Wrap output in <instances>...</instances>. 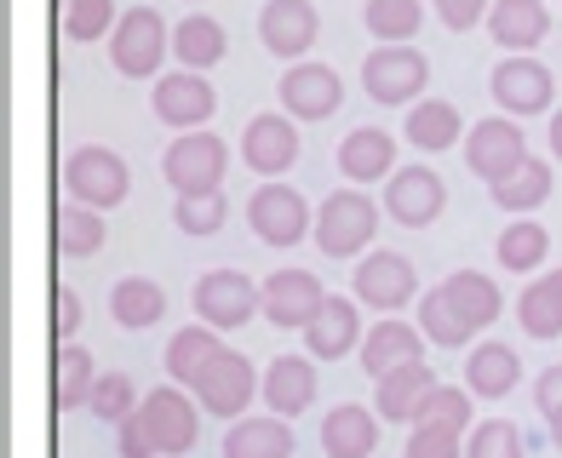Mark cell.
Masks as SVG:
<instances>
[{"label":"cell","instance_id":"cell-24","mask_svg":"<svg viewBox=\"0 0 562 458\" xmlns=\"http://www.w3.org/2000/svg\"><path fill=\"white\" fill-rule=\"evenodd\" d=\"M546 30H551L546 0H494V7H488V35H494V46H505V53H528V46H540Z\"/></svg>","mask_w":562,"mask_h":458},{"label":"cell","instance_id":"cell-13","mask_svg":"<svg viewBox=\"0 0 562 458\" xmlns=\"http://www.w3.org/2000/svg\"><path fill=\"white\" fill-rule=\"evenodd\" d=\"M252 310H259V287H252L241 270H207V275L195 282V321L218 327V333H229V327H247Z\"/></svg>","mask_w":562,"mask_h":458},{"label":"cell","instance_id":"cell-8","mask_svg":"<svg viewBox=\"0 0 562 458\" xmlns=\"http://www.w3.org/2000/svg\"><path fill=\"white\" fill-rule=\"evenodd\" d=\"M247 218H252V229H259L265 247H299L316 229L311 207H304V195L293 184H259L252 201H247Z\"/></svg>","mask_w":562,"mask_h":458},{"label":"cell","instance_id":"cell-30","mask_svg":"<svg viewBox=\"0 0 562 458\" xmlns=\"http://www.w3.org/2000/svg\"><path fill=\"white\" fill-rule=\"evenodd\" d=\"M407 144H419V149H453V144H465V115H459L448 98H425V104L407 110Z\"/></svg>","mask_w":562,"mask_h":458},{"label":"cell","instance_id":"cell-44","mask_svg":"<svg viewBox=\"0 0 562 458\" xmlns=\"http://www.w3.org/2000/svg\"><path fill=\"white\" fill-rule=\"evenodd\" d=\"M402 458H465V430H448V424H414Z\"/></svg>","mask_w":562,"mask_h":458},{"label":"cell","instance_id":"cell-35","mask_svg":"<svg viewBox=\"0 0 562 458\" xmlns=\"http://www.w3.org/2000/svg\"><path fill=\"white\" fill-rule=\"evenodd\" d=\"M53 241H58V252L64 259H92L98 247H104V213L98 207H58V218H53Z\"/></svg>","mask_w":562,"mask_h":458},{"label":"cell","instance_id":"cell-20","mask_svg":"<svg viewBox=\"0 0 562 458\" xmlns=\"http://www.w3.org/2000/svg\"><path fill=\"white\" fill-rule=\"evenodd\" d=\"M304 350L316 362H339V355L362 350V310H356V298H327L316 321L304 327Z\"/></svg>","mask_w":562,"mask_h":458},{"label":"cell","instance_id":"cell-12","mask_svg":"<svg viewBox=\"0 0 562 458\" xmlns=\"http://www.w3.org/2000/svg\"><path fill=\"white\" fill-rule=\"evenodd\" d=\"M149 104H156V121H161V126L195 133V126H207V121H213L218 92L207 87V75H201V69H178V75H161V81H156Z\"/></svg>","mask_w":562,"mask_h":458},{"label":"cell","instance_id":"cell-47","mask_svg":"<svg viewBox=\"0 0 562 458\" xmlns=\"http://www.w3.org/2000/svg\"><path fill=\"white\" fill-rule=\"evenodd\" d=\"M437 18L448 30H476V23L488 18V0H437Z\"/></svg>","mask_w":562,"mask_h":458},{"label":"cell","instance_id":"cell-29","mask_svg":"<svg viewBox=\"0 0 562 458\" xmlns=\"http://www.w3.org/2000/svg\"><path fill=\"white\" fill-rule=\"evenodd\" d=\"M229 344L218 339V327H184V333H172V344H167V373H172V385H184V390H195V378L207 373L218 355H224Z\"/></svg>","mask_w":562,"mask_h":458},{"label":"cell","instance_id":"cell-4","mask_svg":"<svg viewBox=\"0 0 562 458\" xmlns=\"http://www.w3.org/2000/svg\"><path fill=\"white\" fill-rule=\"evenodd\" d=\"M172 53V30H167V18L161 12H149V7H133V12H121L115 23V35H110V58L121 75H133V81H144V75H156Z\"/></svg>","mask_w":562,"mask_h":458},{"label":"cell","instance_id":"cell-16","mask_svg":"<svg viewBox=\"0 0 562 458\" xmlns=\"http://www.w3.org/2000/svg\"><path fill=\"white\" fill-rule=\"evenodd\" d=\"M316 35H322V18H316L311 0H265V12H259V41H265V53L299 64V58L316 46Z\"/></svg>","mask_w":562,"mask_h":458},{"label":"cell","instance_id":"cell-42","mask_svg":"<svg viewBox=\"0 0 562 458\" xmlns=\"http://www.w3.org/2000/svg\"><path fill=\"white\" fill-rule=\"evenodd\" d=\"M87 413H92V419H104V424L133 419V413H138V390H133V378H126V373H98Z\"/></svg>","mask_w":562,"mask_h":458},{"label":"cell","instance_id":"cell-1","mask_svg":"<svg viewBox=\"0 0 562 458\" xmlns=\"http://www.w3.org/2000/svg\"><path fill=\"white\" fill-rule=\"evenodd\" d=\"M494 321H499V287L482 270H453L442 287L419 298V333L442 350H465Z\"/></svg>","mask_w":562,"mask_h":458},{"label":"cell","instance_id":"cell-28","mask_svg":"<svg viewBox=\"0 0 562 458\" xmlns=\"http://www.w3.org/2000/svg\"><path fill=\"white\" fill-rule=\"evenodd\" d=\"M517 378H522V367H517V350H510V344H476L465 355V390L476 401L510 396V390H517Z\"/></svg>","mask_w":562,"mask_h":458},{"label":"cell","instance_id":"cell-39","mask_svg":"<svg viewBox=\"0 0 562 458\" xmlns=\"http://www.w3.org/2000/svg\"><path fill=\"white\" fill-rule=\"evenodd\" d=\"M224 218H229V201H224V190H201V195H178V207H172V224L184 229V236H218L224 229Z\"/></svg>","mask_w":562,"mask_h":458},{"label":"cell","instance_id":"cell-40","mask_svg":"<svg viewBox=\"0 0 562 458\" xmlns=\"http://www.w3.org/2000/svg\"><path fill=\"white\" fill-rule=\"evenodd\" d=\"M465 458H528V442L510 419H482L465 430Z\"/></svg>","mask_w":562,"mask_h":458},{"label":"cell","instance_id":"cell-21","mask_svg":"<svg viewBox=\"0 0 562 458\" xmlns=\"http://www.w3.org/2000/svg\"><path fill=\"white\" fill-rule=\"evenodd\" d=\"M425 362V333L419 327H407V321H373L368 333H362V367L368 378H385L396 367H414Z\"/></svg>","mask_w":562,"mask_h":458},{"label":"cell","instance_id":"cell-32","mask_svg":"<svg viewBox=\"0 0 562 458\" xmlns=\"http://www.w3.org/2000/svg\"><path fill=\"white\" fill-rule=\"evenodd\" d=\"M517 321H522L528 339H562V270L540 275L533 287H522Z\"/></svg>","mask_w":562,"mask_h":458},{"label":"cell","instance_id":"cell-15","mask_svg":"<svg viewBox=\"0 0 562 458\" xmlns=\"http://www.w3.org/2000/svg\"><path fill=\"white\" fill-rule=\"evenodd\" d=\"M322 304H327V293H322V282L311 270H276L270 282L259 287V310H265L270 327H299L304 333Z\"/></svg>","mask_w":562,"mask_h":458},{"label":"cell","instance_id":"cell-3","mask_svg":"<svg viewBox=\"0 0 562 458\" xmlns=\"http://www.w3.org/2000/svg\"><path fill=\"white\" fill-rule=\"evenodd\" d=\"M379 229V207L362 195V190H334L316 207V247L327 259H350V252H362Z\"/></svg>","mask_w":562,"mask_h":458},{"label":"cell","instance_id":"cell-19","mask_svg":"<svg viewBox=\"0 0 562 458\" xmlns=\"http://www.w3.org/2000/svg\"><path fill=\"white\" fill-rule=\"evenodd\" d=\"M252 390H259V378H252V362H247L241 350H224L218 362L195 378L201 407H207V413H218V419H241L247 401H252Z\"/></svg>","mask_w":562,"mask_h":458},{"label":"cell","instance_id":"cell-23","mask_svg":"<svg viewBox=\"0 0 562 458\" xmlns=\"http://www.w3.org/2000/svg\"><path fill=\"white\" fill-rule=\"evenodd\" d=\"M316 355H276L270 373H265V401H270V413L281 419H299L304 407L316 401Z\"/></svg>","mask_w":562,"mask_h":458},{"label":"cell","instance_id":"cell-36","mask_svg":"<svg viewBox=\"0 0 562 458\" xmlns=\"http://www.w3.org/2000/svg\"><path fill=\"white\" fill-rule=\"evenodd\" d=\"M488 190H494V201H499L505 213H517V218H522V213H533V207H540V201L551 195V167L528 156L517 172L499 178V184H488Z\"/></svg>","mask_w":562,"mask_h":458},{"label":"cell","instance_id":"cell-5","mask_svg":"<svg viewBox=\"0 0 562 458\" xmlns=\"http://www.w3.org/2000/svg\"><path fill=\"white\" fill-rule=\"evenodd\" d=\"M133 419L144 424V436H149V447H156V458H178V453H190V447H195V436H201V419H195V407H190L184 385L149 390V396L138 401V413H133Z\"/></svg>","mask_w":562,"mask_h":458},{"label":"cell","instance_id":"cell-9","mask_svg":"<svg viewBox=\"0 0 562 458\" xmlns=\"http://www.w3.org/2000/svg\"><path fill=\"white\" fill-rule=\"evenodd\" d=\"M488 92H494V104L505 110V115H546L551 110V92H557V81H551V69L540 64V58H528V53H510L494 75H488Z\"/></svg>","mask_w":562,"mask_h":458},{"label":"cell","instance_id":"cell-25","mask_svg":"<svg viewBox=\"0 0 562 458\" xmlns=\"http://www.w3.org/2000/svg\"><path fill=\"white\" fill-rule=\"evenodd\" d=\"M373 407L385 413V424H414L419 419V401L437 390V373H430L425 362H414V367H396V373H385V378H373Z\"/></svg>","mask_w":562,"mask_h":458},{"label":"cell","instance_id":"cell-37","mask_svg":"<svg viewBox=\"0 0 562 458\" xmlns=\"http://www.w3.org/2000/svg\"><path fill=\"white\" fill-rule=\"evenodd\" d=\"M419 23H425V7H419V0H368V35H373L379 46L414 41Z\"/></svg>","mask_w":562,"mask_h":458},{"label":"cell","instance_id":"cell-18","mask_svg":"<svg viewBox=\"0 0 562 458\" xmlns=\"http://www.w3.org/2000/svg\"><path fill=\"white\" fill-rule=\"evenodd\" d=\"M299 149H304V138H299L293 115H252L241 133V161L259 178H281L299 161Z\"/></svg>","mask_w":562,"mask_h":458},{"label":"cell","instance_id":"cell-33","mask_svg":"<svg viewBox=\"0 0 562 458\" xmlns=\"http://www.w3.org/2000/svg\"><path fill=\"white\" fill-rule=\"evenodd\" d=\"M110 316L121 321V327H156L161 316H167V293L149 282V275H121V282L110 287Z\"/></svg>","mask_w":562,"mask_h":458},{"label":"cell","instance_id":"cell-6","mask_svg":"<svg viewBox=\"0 0 562 458\" xmlns=\"http://www.w3.org/2000/svg\"><path fill=\"white\" fill-rule=\"evenodd\" d=\"M224 167H229V149H224V138L207 133V126H195V133L172 138V144H167V161H161L167 184H172L178 195L218 190V184H224Z\"/></svg>","mask_w":562,"mask_h":458},{"label":"cell","instance_id":"cell-46","mask_svg":"<svg viewBox=\"0 0 562 458\" xmlns=\"http://www.w3.org/2000/svg\"><path fill=\"white\" fill-rule=\"evenodd\" d=\"M75 327H81V293L58 287V293H53V339L69 344V339H75Z\"/></svg>","mask_w":562,"mask_h":458},{"label":"cell","instance_id":"cell-48","mask_svg":"<svg viewBox=\"0 0 562 458\" xmlns=\"http://www.w3.org/2000/svg\"><path fill=\"white\" fill-rule=\"evenodd\" d=\"M115 430H121V458H156V447H149V436H144L138 419H121Z\"/></svg>","mask_w":562,"mask_h":458},{"label":"cell","instance_id":"cell-26","mask_svg":"<svg viewBox=\"0 0 562 458\" xmlns=\"http://www.w3.org/2000/svg\"><path fill=\"white\" fill-rule=\"evenodd\" d=\"M396 167V138L385 126H356V133L339 144V172L350 184H379Z\"/></svg>","mask_w":562,"mask_h":458},{"label":"cell","instance_id":"cell-38","mask_svg":"<svg viewBox=\"0 0 562 458\" xmlns=\"http://www.w3.org/2000/svg\"><path fill=\"white\" fill-rule=\"evenodd\" d=\"M546 252H551V229H540V224H528V218H517L499 236V264L510 270V275H528V270H540L546 264Z\"/></svg>","mask_w":562,"mask_h":458},{"label":"cell","instance_id":"cell-10","mask_svg":"<svg viewBox=\"0 0 562 458\" xmlns=\"http://www.w3.org/2000/svg\"><path fill=\"white\" fill-rule=\"evenodd\" d=\"M528 161V144H522V126L517 121H476L471 133H465V167L482 178V184H499V178H510Z\"/></svg>","mask_w":562,"mask_h":458},{"label":"cell","instance_id":"cell-14","mask_svg":"<svg viewBox=\"0 0 562 458\" xmlns=\"http://www.w3.org/2000/svg\"><path fill=\"white\" fill-rule=\"evenodd\" d=\"M356 298L373 304L379 316H396L402 304L419 298V275L402 252H368V259L356 264Z\"/></svg>","mask_w":562,"mask_h":458},{"label":"cell","instance_id":"cell-2","mask_svg":"<svg viewBox=\"0 0 562 458\" xmlns=\"http://www.w3.org/2000/svg\"><path fill=\"white\" fill-rule=\"evenodd\" d=\"M64 190L81 201V207H121L126 190H133V172H126V161L115 156V149L104 144H81L75 156L64 161Z\"/></svg>","mask_w":562,"mask_h":458},{"label":"cell","instance_id":"cell-41","mask_svg":"<svg viewBox=\"0 0 562 458\" xmlns=\"http://www.w3.org/2000/svg\"><path fill=\"white\" fill-rule=\"evenodd\" d=\"M115 23H121L115 0H64V35L69 41H104V35H115Z\"/></svg>","mask_w":562,"mask_h":458},{"label":"cell","instance_id":"cell-43","mask_svg":"<svg viewBox=\"0 0 562 458\" xmlns=\"http://www.w3.org/2000/svg\"><path fill=\"white\" fill-rule=\"evenodd\" d=\"M414 424H448V430H471L476 424V413H471V390L465 385H437L425 401H419V419Z\"/></svg>","mask_w":562,"mask_h":458},{"label":"cell","instance_id":"cell-45","mask_svg":"<svg viewBox=\"0 0 562 458\" xmlns=\"http://www.w3.org/2000/svg\"><path fill=\"white\" fill-rule=\"evenodd\" d=\"M533 407L546 413V430H551V442L562 447V362L540 373V385H533Z\"/></svg>","mask_w":562,"mask_h":458},{"label":"cell","instance_id":"cell-49","mask_svg":"<svg viewBox=\"0 0 562 458\" xmlns=\"http://www.w3.org/2000/svg\"><path fill=\"white\" fill-rule=\"evenodd\" d=\"M546 138H551V156H557V161H562V110H557V115H551V133H546Z\"/></svg>","mask_w":562,"mask_h":458},{"label":"cell","instance_id":"cell-7","mask_svg":"<svg viewBox=\"0 0 562 458\" xmlns=\"http://www.w3.org/2000/svg\"><path fill=\"white\" fill-rule=\"evenodd\" d=\"M430 64L419 46H373L362 64V92L373 104H414V92H425Z\"/></svg>","mask_w":562,"mask_h":458},{"label":"cell","instance_id":"cell-22","mask_svg":"<svg viewBox=\"0 0 562 458\" xmlns=\"http://www.w3.org/2000/svg\"><path fill=\"white\" fill-rule=\"evenodd\" d=\"M322 447H327V458H373V447H379V407L339 401L334 413L322 419Z\"/></svg>","mask_w":562,"mask_h":458},{"label":"cell","instance_id":"cell-11","mask_svg":"<svg viewBox=\"0 0 562 458\" xmlns=\"http://www.w3.org/2000/svg\"><path fill=\"white\" fill-rule=\"evenodd\" d=\"M281 110H288L293 121H327L339 104H345V81H339V69H327V64H288V75H281Z\"/></svg>","mask_w":562,"mask_h":458},{"label":"cell","instance_id":"cell-27","mask_svg":"<svg viewBox=\"0 0 562 458\" xmlns=\"http://www.w3.org/2000/svg\"><path fill=\"white\" fill-rule=\"evenodd\" d=\"M224 458H293V424L281 413L236 419L224 430Z\"/></svg>","mask_w":562,"mask_h":458},{"label":"cell","instance_id":"cell-34","mask_svg":"<svg viewBox=\"0 0 562 458\" xmlns=\"http://www.w3.org/2000/svg\"><path fill=\"white\" fill-rule=\"evenodd\" d=\"M172 58L184 64V69H201V75H207V69L224 58V30H218L213 18L190 12L184 23H172Z\"/></svg>","mask_w":562,"mask_h":458},{"label":"cell","instance_id":"cell-31","mask_svg":"<svg viewBox=\"0 0 562 458\" xmlns=\"http://www.w3.org/2000/svg\"><path fill=\"white\" fill-rule=\"evenodd\" d=\"M92 385H98V367L81 344H58L53 355V407L58 413H75V407L92 401Z\"/></svg>","mask_w":562,"mask_h":458},{"label":"cell","instance_id":"cell-17","mask_svg":"<svg viewBox=\"0 0 562 458\" xmlns=\"http://www.w3.org/2000/svg\"><path fill=\"white\" fill-rule=\"evenodd\" d=\"M442 207H448V184L430 167L391 172V184H385V218H396L402 229H425Z\"/></svg>","mask_w":562,"mask_h":458}]
</instances>
